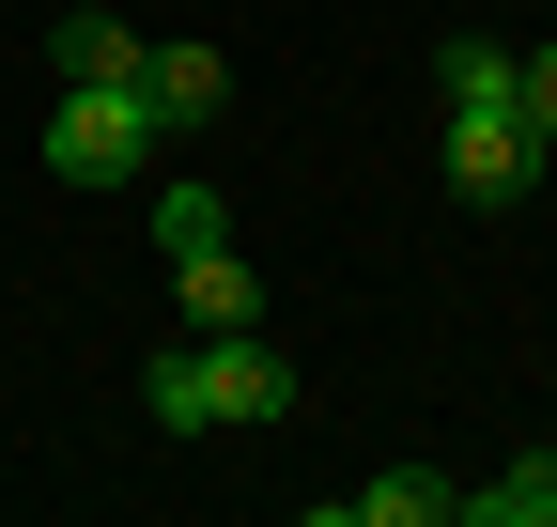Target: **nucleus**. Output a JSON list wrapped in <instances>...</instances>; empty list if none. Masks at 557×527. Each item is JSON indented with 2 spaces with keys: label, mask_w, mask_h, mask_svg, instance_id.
I'll return each instance as SVG.
<instances>
[{
  "label": "nucleus",
  "mask_w": 557,
  "mask_h": 527,
  "mask_svg": "<svg viewBox=\"0 0 557 527\" xmlns=\"http://www.w3.org/2000/svg\"><path fill=\"white\" fill-rule=\"evenodd\" d=\"M139 47H156V32H124L109 0H78V16H47V62H62V78H139Z\"/></svg>",
  "instance_id": "0eeeda50"
},
{
  "label": "nucleus",
  "mask_w": 557,
  "mask_h": 527,
  "mask_svg": "<svg viewBox=\"0 0 557 527\" xmlns=\"http://www.w3.org/2000/svg\"><path fill=\"white\" fill-rule=\"evenodd\" d=\"M201 372H218V434H278V419H295V357H278L263 326H218Z\"/></svg>",
  "instance_id": "7ed1b4c3"
},
{
  "label": "nucleus",
  "mask_w": 557,
  "mask_h": 527,
  "mask_svg": "<svg viewBox=\"0 0 557 527\" xmlns=\"http://www.w3.org/2000/svg\"><path fill=\"white\" fill-rule=\"evenodd\" d=\"M325 527H465V481L387 466V481H357V497H325Z\"/></svg>",
  "instance_id": "20e7f679"
},
{
  "label": "nucleus",
  "mask_w": 557,
  "mask_h": 527,
  "mask_svg": "<svg viewBox=\"0 0 557 527\" xmlns=\"http://www.w3.org/2000/svg\"><path fill=\"white\" fill-rule=\"evenodd\" d=\"M156 94L139 78H62V109H47V186H139L156 171Z\"/></svg>",
  "instance_id": "f257e3e1"
},
{
  "label": "nucleus",
  "mask_w": 557,
  "mask_h": 527,
  "mask_svg": "<svg viewBox=\"0 0 557 527\" xmlns=\"http://www.w3.org/2000/svg\"><path fill=\"white\" fill-rule=\"evenodd\" d=\"M218 233H233V218H218V186H171V203H156V248H171V264H186V248H218Z\"/></svg>",
  "instance_id": "9b49d317"
},
{
  "label": "nucleus",
  "mask_w": 557,
  "mask_h": 527,
  "mask_svg": "<svg viewBox=\"0 0 557 527\" xmlns=\"http://www.w3.org/2000/svg\"><path fill=\"white\" fill-rule=\"evenodd\" d=\"M511 124L557 156V47H527V62H511Z\"/></svg>",
  "instance_id": "f8f14e48"
},
{
  "label": "nucleus",
  "mask_w": 557,
  "mask_h": 527,
  "mask_svg": "<svg viewBox=\"0 0 557 527\" xmlns=\"http://www.w3.org/2000/svg\"><path fill=\"white\" fill-rule=\"evenodd\" d=\"M139 94H156V124H218L233 109V62L218 47H139Z\"/></svg>",
  "instance_id": "423d86ee"
},
{
  "label": "nucleus",
  "mask_w": 557,
  "mask_h": 527,
  "mask_svg": "<svg viewBox=\"0 0 557 527\" xmlns=\"http://www.w3.org/2000/svg\"><path fill=\"white\" fill-rule=\"evenodd\" d=\"M171 295H186L201 342H218V326H263V280H248V248H233V233H218V248H186V264H171Z\"/></svg>",
  "instance_id": "39448f33"
},
{
  "label": "nucleus",
  "mask_w": 557,
  "mask_h": 527,
  "mask_svg": "<svg viewBox=\"0 0 557 527\" xmlns=\"http://www.w3.org/2000/svg\"><path fill=\"white\" fill-rule=\"evenodd\" d=\"M511 62H527V47H496V32H449V47H434V94H449V109H511Z\"/></svg>",
  "instance_id": "9d476101"
},
{
  "label": "nucleus",
  "mask_w": 557,
  "mask_h": 527,
  "mask_svg": "<svg viewBox=\"0 0 557 527\" xmlns=\"http://www.w3.org/2000/svg\"><path fill=\"white\" fill-rule=\"evenodd\" d=\"M527 186H542V140H527V124L511 109H449V203L465 218H511Z\"/></svg>",
  "instance_id": "f03ea898"
},
{
  "label": "nucleus",
  "mask_w": 557,
  "mask_h": 527,
  "mask_svg": "<svg viewBox=\"0 0 557 527\" xmlns=\"http://www.w3.org/2000/svg\"><path fill=\"white\" fill-rule=\"evenodd\" d=\"M465 527H557V450H511L496 481H465Z\"/></svg>",
  "instance_id": "6e6552de"
},
{
  "label": "nucleus",
  "mask_w": 557,
  "mask_h": 527,
  "mask_svg": "<svg viewBox=\"0 0 557 527\" xmlns=\"http://www.w3.org/2000/svg\"><path fill=\"white\" fill-rule=\"evenodd\" d=\"M139 419H156V434H218V372H201V326H186V357H156V372H139Z\"/></svg>",
  "instance_id": "1a4fd4ad"
}]
</instances>
